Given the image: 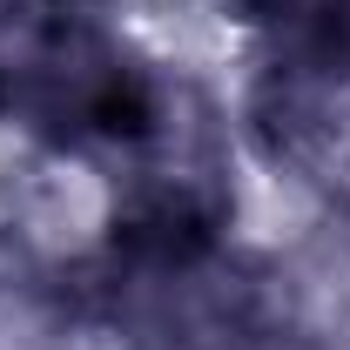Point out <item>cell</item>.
Masks as SVG:
<instances>
[{"instance_id":"1","label":"cell","mask_w":350,"mask_h":350,"mask_svg":"<svg viewBox=\"0 0 350 350\" xmlns=\"http://www.w3.org/2000/svg\"><path fill=\"white\" fill-rule=\"evenodd\" d=\"M182 101L108 0H0V129L41 155L115 162Z\"/></svg>"},{"instance_id":"2","label":"cell","mask_w":350,"mask_h":350,"mask_svg":"<svg viewBox=\"0 0 350 350\" xmlns=\"http://www.w3.org/2000/svg\"><path fill=\"white\" fill-rule=\"evenodd\" d=\"M256 148L350 216V54L323 41H290L250 88Z\"/></svg>"}]
</instances>
